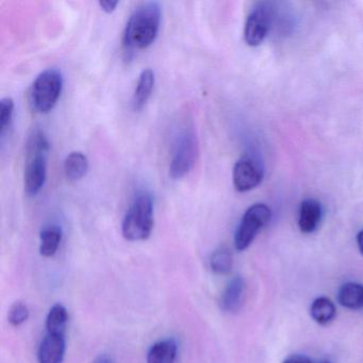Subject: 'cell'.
Returning a JSON list of instances; mask_svg holds the SVG:
<instances>
[{"instance_id":"1","label":"cell","mask_w":363,"mask_h":363,"mask_svg":"<svg viewBox=\"0 0 363 363\" xmlns=\"http://www.w3.org/2000/svg\"><path fill=\"white\" fill-rule=\"evenodd\" d=\"M161 7L156 1H147L133 11L124 33L125 48L130 50H146L158 35Z\"/></svg>"},{"instance_id":"2","label":"cell","mask_w":363,"mask_h":363,"mask_svg":"<svg viewBox=\"0 0 363 363\" xmlns=\"http://www.w3.org/2000/svg\"><path fill=\"white\" fill-rule=\"evenodd\" d=\"M50 142L44 131L35 129L28 138L26 145V164L24 172L25 192L35 196L45 184Z\"/></svg>"},{"instance_id":"3","label":"cell","mask_w":363,"mask_h":363,"mask_svg":"<svg viewBox=\"0 0 363 363\" xmlns=\"http://www.w3.org/2000/svg\"><path fill=\"white\" fill-rule=\"evenodd\" d=\"M154 227V203L152 195L141 191L135 195L124 220L122 233L128 241H144L152 235Z\"/></svg>"},{"instance_id":"4","label":"cell","mask_w":363,"mask_h":363,"mask_svg":"<svg viewBox=\"0 0 363 363\" xmlns=\"http://www.w3.org/2000/svg\"><path fill=\"white\" fill-rule=\"evenodd\" d=\"M63 89V77L55 69L42 72L31 86V104L39 113H50L58 103Z\"/></svg>"},{"instance_id":"5","label":"cell","mask_w":363,"mask_h":363,"mask_svg":"<svg viewBox=\"0 0 363 363\" xmlns=\"http://www.w3.org/2000/svg\"><path fill=\"white\" fill-rule=\"evenodd\" d=\"M199 142L191 128H186L178 135L174 144L173 154L169 163V176L173 179H182L188 175L196 162Z\"/></svg>"},{"instance_id":"6","label":"cell","mask_w":363,"mask_h":363,"mask_svg":"<svg viewBox=\"0 0 363 363\" xmlns=\"http://www.w3.org/2000/svg\"><path fill=\"white\" fill-rule=\"evenodd\" d=\"M271 220V210L263 203H256L248 208L242 218L235 235V245L238 250L248 247L256 238L257 233Z\"/></svg>"},{"instance_id":"7","label":"cell","mask_w":363,"mask_h":363,"mask_svg":"<svg viewBox=\"0 0 363 363\" xmlns=\"http://www.w3.org/2000/svg\"><path fill=\"white\" fill-rule=\"evenodd\" d=\"M263 179L259 163L250 157H242L233 167V186L239 192H247L258 186Z\"/></svg>"},{"instance_id":"8","label":"cell","mask_w":363,"mask_h":363,"mask_svg":"<svg viewBox=\"0 0 363 363\" xmlns=\"http://www.w3.org/2000/svg\"><path fill=\"white\" fill-rule=\"evenodd\" d=\"M269 10L263 6H259L250 14L244 31V37L248 45L258 46L264 41L269 28Z\"/></svg>"},{"instance_id":"9","label":"cell","mask_w":363,"mask_h":363,"mask_svg":"<svg viewBox=\"0 0 363 363\" xmlns=\"http://www.w3.org/2000/svg\"><path fill=\"white\" fill-rule=\"evenodd\" d=\"M65 354V335L48 333L38 350V360L39 363H62Z\"/></svg>"},{"instance_id":"10","label":"cell","mask_w":363,"mask_h":363,"mask_svg":"<svg viewBox=\"0 0 363 363\" xmlns=\"http://www.w3.org/2000/svg\"><path fill=\"white\" fill-rule=\"evenodd\" d=\"M322 218V207L315 199H306L299 209L298 226L301 233H311L318 228Z\"/></svg>"},{"instance_id":"11","label":"cell","mask_w":363,"mask_h":363,"mask_svg":"<svg viewBox=\"0 0 363 363\" xmlns=\"http://www.w3.org/2000/svg\"><path fill=\"white\" fill-rule=\"evenodd\" d=\"M155 82H156V77H155V73L152 69H144L141 75L139 76L135 94H133V108L137 111H140V110L145 107L148 99L152 96Z\"/></svg>"},{"instance_id":"12","label":"cell","mask_w":363,"mask_h":363,"mask_svg":"<svg viewBox=\"0 0 363 363\" xmlns=\"http://www.w3.org/2000/svg\"><path fill=\"white\" fill-rule=\"evenodd\" d=\"M244 290H245L244 280L242 279L241 277H239V276L233 278V279L229 282L224 294H223L222 301H220L223 309L227 312L237 311L240 306L242 305Z\"/></svg>"},{"instance_id":"13","label":"cell","mask_w":363,"mask_h":363,"mask_svg":"<svg viewBox=\"0 0 363 363\" xmlns=\"http://www.w3.org/2000/svg\"><path fill=\"white\" fill-rule=\"evenodd\" d=\"M177 356V344L174 340L157 342L147 354V363H174Z\"/></svg>"},{"instance_id":"14","label":"cell","mask_w":363,"mask_h":363,"mask_svg":"<svg viewBox=\"0 0 363 363\" xmlns=\"http://www.w3.org/2000/svg\"><path fill=\"white\" fill-rule=\"evenodd\" d=\"M88 157L82 152H71L65 159V175L71 182H78V180L82 179L88 173Z\"/></svg>"},{"instance_id":"15","label":"cell","mask_w":363,"mask_h":363,"mask_svg":"<svg viewBox=\"0 0 363 363\" xmlns=\"http://www.w3.org/2000/svg\"><path fill=\"white\" fill-rule=\"evenodd\" d=\"M62 229L56 225L46 227L41 233V245H40V252L45 258H50L55 256L58 252L59 246L62 241Z\"/></svg>"},{"instance_id":"16","label":"cell","mask_w":363,"mask_h":363,"mask_svg":"<svg viewBox=\"0 0 363 363\" xmlns=\"http://www.w3.org/2000/svg\"><path fill=\"white\" fill-rule=\"evenodd\" d=\"M339 303L348 309H360L363 308V286L356 282L343 284L337 294Z\"/></svg>"},{"instance_id":"17","label":"cell","mask_w":363,"mask_h":363,"mask_svg":"<svg viewBox=\"0 0 363 363\" xmlns=\"http://www.w3.org/2000/svg\"><path fill=\"white\" fill-rule=\"evenodd\" d=\"M69 314L65 306L57 303L50 310L46 318V328L50 335H65Z\"/></svg>"},{"instance_id":"18","label":"cell","mask_w":363,"mask_h":363,"mask_svg":"<svg viewBox=\"0 0 363 363\" xmlns=\"http://www.w3.org/2000/svg\"><path fill=\"white\" fill-rule=\"evenodd\" d=\"M310 314L318 324L327 325L335 318V307L327 297H318L312 303Z\"/></svg>"},{"instance_id":"19","label":"cell","mask_w":363,"mask_h":363,"mask_svg":"<svg viewBox=\"0 0 363 363\" xmlns=\"http://www.w3.org/2000/svg\"><path fill=\"white\" fill-rule=\"evenodd\" d=\"M14 116V101L11 97H5L0 101V135L5 137L11 129Z\"/></svg>"},{"instance_id":"20","label":"cell","mask_w":363,"mask_h":363,"mask_svg":"<svg viewBox=\"0 0 363 363\" xmlns=\"http://www.w3.org/2000/svg\"><path fill=\"white\" fill-rule=\"evenodd\" d=\"M233 267V257L226 248H220L216 250L211 258L212 271L218 275H225L231 271Z\"/></svg>"},{"instance_id":"21","label":"cell","mask_w":363,"mask_h":363,"mask_svg":"<svg viewBox=\"0 0 363 363\" xmlns=\"http://www.w3.org/2000/svg\"><path fill=\"white\" fill-rule=\"evenodd\" d=\"M29 318V309L24 303H21V301H18V303H14L12 306L11 309L9 311V315H8V318H9L10 324L12 326H21V325L24 324Z\"/></svg>"},{"instance_id":"22","label":"cell","mask_w":363,"mask_h":363,"mask_svg":"<svg viewBox=\"0 0 363 363\" xmlns=\"http://www.w3.org/2000/svg\"><path fill=\"white\" fill-rule=\"evenodd\" d=\"M118 0H101L99 1V7L101 8L103 11H105L106 13H112L114 10L118 7Z\"/></svg>"},{"instance_id":"23","label":"cell","mask_w":363,"mask_h":363,"mask_svg":"<svg viewBox=\"0 0 363 363\" xmlns=\"http://www.w3.org/2000/svg\"><path fill=\"white\" fill-rule=\"evenodd\" d=\"M284 363H312L308 357L303 356V354H292L289 356Z\"/></svg>"},{"instance_id":"24","label":"cell","mask_w":363,"mask_h":363,"mask_svg":"<svg viewBox=\"0 0 363 363\" xmlns=\"http://www.w3.org/2000/svg\"><path fill=\"white\" fill-rule=\"evenodd\" d=\"M357 243H358V247L360 250L361 254L363 255V229L357 235Z\"/></svg>"},{"instance_id":"25","label":"cell","mask_w":363,"mask_h":363,"mask_svg":"<svg viewBox=\"0 0 363 363\" xmlns=\"http://www.w3.org/2000/svg\"><path fill=\"white\" fill-rule=\"evenodd\" d=\"M315 363H331L330 361L327 360V359H322V360H318V362Z\"/></svg>"}]
</instances>
